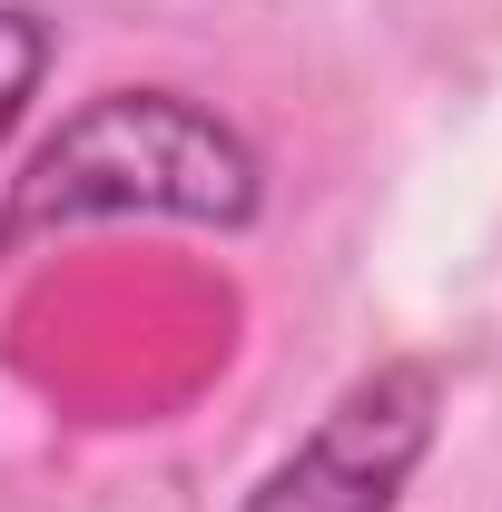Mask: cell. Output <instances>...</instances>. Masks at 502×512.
<instances>
[{"instance_id":"cell-1","label":"cell","mask_w":502,"mask_h":512,"mask_svg":"<svg viewBox=\"0 0 502 512\" xmlns=\"http://www.w3.org/2000/svg\"><path fill=\"white\" fill-rule=\"evenodd\" d=\"M266 217V158L217 99L168 79H119L79 99L0 197V256H30L89 227H217L247 237Z\"/></svg>"},{"instance_id":"cell-2","label":"cell","mask_w":502,"mask_h":512,"mask_svg":"<svg viewBox=\"0 0 502 512\" xmlns=\"http://www.w3.org/2000/svg\"><path fill=\"white\" fill-rule=\"evenodd\" d=\"M434 434H443V365L384 355L256 473L237 512H404Z\"/></svg>"},{"instance_id":"cell-3","label":"cell","mask_w":502,"mask_h":512,"mask_svg":"<svg viewBox=\"0 0 502 512\" xmlns=\"http://www.w3.org/2000/svg\"><path fill=\"white\" fill-rule=\"evenodd\" d=\"M50 69H60V20L40 0H0V148L20 138L30 99L50 89Z\"/></svg>"}]
</instances>
